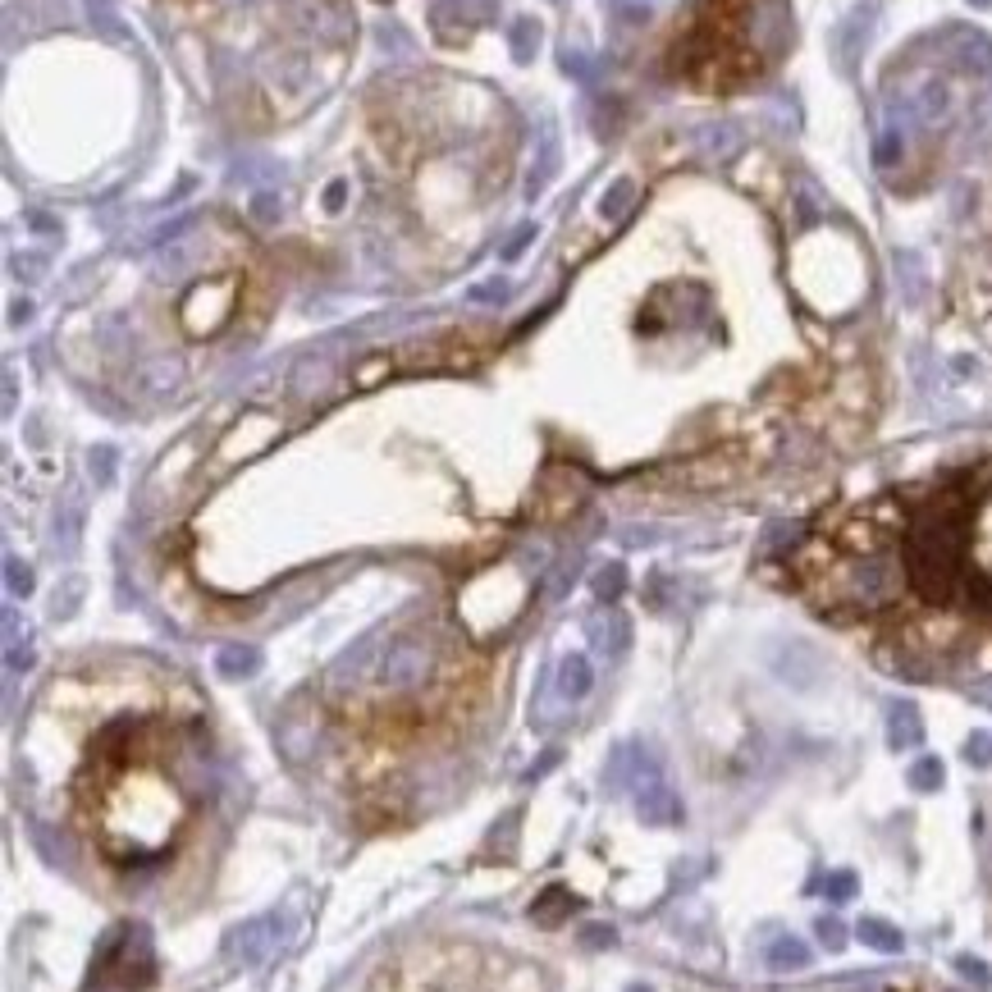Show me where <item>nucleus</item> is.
<instances>
[{
    "mask_svg": "<svg viewBox=\"0 0 992 992\" xmlns=\"http://www.w3.org/2000/svg\"><path fill=\"white\" fill-rule=\"evenodd\" d=\"M905 572L928 599L946 604L956 590H969V604L992 617V490L978 499L960 490L933 499L910 522Z\"/></svg>",
    "mask_w": 992,
    "mask_h": 992,
    "instance_id": "f257e3e1",
    "label": "nucleus"
},
{
    "mask_svg": "<svg viewBox=\"0 0 992 992\" xmlns=\"http://www.w3.org/2000/svg\"><path fill=\"white\" fill-rule=\"evenodd\" d=\"M426 673H430V649H426V640H417V636H398V640L385 649L380 668H376V677H380L385 691H412V687L426 682Z\"/></svg>",
    "mask_w": 992,
    "mask_h": 992,
    "instance_id": "f03ea898",
    "label": "nucleus"
},
{
    "mask_svg": "<svg viewBox=\"0 0 992 992\" xmlns=\"http://www.w3.org/2000/svg\"><path fill=\"white\" fill-rule=\"evenodd\" d=\"M274 946V914H261V919H247L229 933V956L243 965V969H256Z\"/></svg>",
    "mask_w": 992,
    "mask_h": 992,
    "instance_id": "7ed1b4c3",
    "label": "nucleus"
},
{
    "mask_svg": "<svg viewBox=\"0 0 992 992\" xmlns=\"http://www.w3.org/2000/svg\"><path fill=\"white\" fill-rule=\"evenodd\" d=\"M553 687H558V696H563V700H585V696H590V687H594V668H590V658H585V654H567L563 664H558V677H553Z\"/></svg>",
    "mask_w": 992,
    "mask_h": 992,
    "instance_id": "20e7f679",
    "label": "nucleus"
},
{
    "mask_svg": "<svg viewBox=\"0 0 992 992\" xmlns=\"http://www.w3.org/2000/svg\"><path fill=\"white\" fill-rule=\"evenodd\" d=\"M215 668H220V677H229V682L252 677V673L261 668V649H256V645H224V649L215 654Z\"/></svg>",
    "mask_w": 992,
    "mask_h": 992,
    "instance_id": "39448f33",
    "label": "nucleus"
},
{
    "mask_svg": "<svg viewBox=\"0 0 992 992\" xmlns=\"http://www.w3.org/2000/svg\"><path fill=\"white\" fill-rule=\"evenodd\" d=\"M590 645L599 649V654H622L626 649V622L608 608V613H599V617H590Z\"/></svg>",
    "mask_w": 992,
    "mask_h": 992,
    "instance_id": "423d86ee",
    "label": "nucleus"
},
{
    "mask_svg": "<svg viewBox=\"0 0 992 992\" xmlns=\"http://www.w3.org/2000/svg\"><path fill=\"white\" fill-rule=\"evenodd\" d=\"M508 46H512V60L531 65L535 51H540V24H535V19H517L512 33H508Z\"/></svg>",
    "mask_w": 992,
    "mask_h": 992,
    "instance_id": "0eeeda50",
    "label": "nucleus"
},
{
    "mask_svg": "<svg viewBox=\"0 0 992 992\" xmlns=\"http://www.w3.org/2000/svg\"><path fill=\"white\" fill-rule=\"evenodd\" d=\"M737 142H741V133L732 129V124H709V129H700V151L714 160H723V156H732L737 151Z\"/></svg>",
    "mask_w": 992,
    "mask_h": 992,
    "instance_id": "6e6552de",
    "label": "nucleus"
},
{
    "mask_svg": "<svg viewBox=\"0 0 992 992\" xmlns=\"http://www.w3.org/2000/svg\"><path fill=\"white\" fill-rule=\"evenodd\" d=\"M887 732H892V746H914L919 741V718L910 705H896L892 718H887Z\"/></svg>",
    "mask_w": 992,
    "mask_h": 992,
    "instance_id": "1a4fd4ad",
    "label": "nucleus"
},
{
    "mask_svg": "<svg viewBox=\"0 0 992 992\" xmlns=\"http://www.w3.org/2000/svg\"><path fill=\"white\" fill-rule=\"evenodd\" d=\"M558 170V142H553V133L540 142V165L531 170V183H526V192L535 197V192H544V183H549V174Z\"/></svg>",
    "mask_w": 992,
    "mask_h": 992,
    "instance_id": "9d476101",
    "label": "nucleus"
},
{
    "mask_svg": "<svg viewBox=\"0 0 992 992\" xmlns=\"http://www.w3.org/2000/svg\"><path fill=\"white\" fill-rule=\"evenodd\" d=\"M590 585H594V594H599L604 604H613V599L626 590V567H622V563H608V567H599V572H594V581H590Z\"/></svg>",
    "mask_w": 992,
    "mask_h": 992,
    "instance_id": "9b49d317",
    "label": "nucleus"
},
{
    "mask_svg": "<svg viewBox=\"0 0 992 992\" xmlns=\"http://www.w3.org/2000/svg\"><path fill=\"white\" fill-rule=\"evenodd\" d=\"M805 960H810V951H805L796 937H778V942L769 946V965H773V969H801Z\"/></svg>",
    "mask_w": 992,
    "mask_h": 992,
    "instance_id": "f8f14e48",
    "label": "nucleus"
},
{
    "mask_svg": "<svg viewBox=\"0 0 992 992\" xmlns=\"http://www.w3.org/2000/svg\"><path fill=\"white\" fill-rule=\"evenodd\" d=\"M572 905H576V901H572L563 887H549V892H544V901H535V910H531V914H535L540 924H558V919H563Z\"/></svg>",
    "mask_w": 992,
    "mask_h": 992,
    "instance_id": "ddd939ff",
    "label": "nucleus"
},
{
    "mask_svg": "<svg viewBox=\"0 0 992 992\" xmlns=\"http://www.w3.org/2000/svg\"><path fill=\"white\" fill-rule=\"evenodd\" d=\"M860 937H864L869 946H878V951H901V933H896L892 924H883V919H864V924H860Z\"/></svg>",
    "mask_w": 992,
    "mask_h": 992,
    "instance_id": "4468645a",
    "label": "nucleus"
},
{
    "mask_svg": "<svg viewBox=\"0 0 992 992\" xmlns=\"http://www.w3.org/2000/svg\"><path fill=\"white\" fill-rule=\"evenodd\" d=\"M631 192H636V183H631V179H617V183H613V188L599 197V215H608V220H613V215H622V206L631 202Z\"/></svg>",
    "mask_w": 992,
    "mask_h": 992,
    "instance_id": "2eb2a0df",
    "label": "nucleus"
},
{
    "mask_svg": "<svg viewBox=\"0 0 992 992\" xmlns=\"http://www.w3.org/2000/svg\"><path fill=\"white\" fill-rule=\"evenodd\" d=\"M5 585H10V594H28V590H33V567L19 563L15 553L5 558Z\"/></svg>",
    "mask_w": 992,
    "mask_h": 992,
    "instance_id": "dca6fc26",
    "label": "nucleus"
},
{
    "mask_svg": "<svg viewBox=\"0 0 992 992\" xmlns=\"http://www.w3.org/2000/svg\"><path fill=\"white\" fill-rule=\"evenodd\" d=\"M88 462H92V476H97L101 485L115 476V449H92V453H88Z\"/></svg>",
    "mask_w": 992,
    "mask_h": 992,
    "instance_id": "f3484780",
    "label": "nucleus"
},
{
    "mask_svg": "<svg viewBox=\"0 0 992 992\" xmlns=\"http://www.w3.org/2000/svg\"><path fill=\"white\" fill-rule=\"evenodd\" d=\"M937 778H942L937 760H924V764H914V769H910V782H914L919 791H933V787H937Z\"/></svg>",
    "mask_w": 992,
    "mask_h": 992,
    "instance_id": "a211bd4d",
    "label": "nucleus"
},
{
    "mask_svg": "<svg viewBox=\"0 0 992 992\" xmlns=\"http://www.w3.org/2000/svg\"><path fill=\"white\" fill-rule=\"evenodd\" d=\"M508 297V279H485L471 288V302H503Z\"/></svg>",
    "mask_w": 992,
    "mask_h": 992,
    "instance_id": "6ab92c4d",
    "label": "nucleus"
},
{
    "mask_svg": "<svg viewBox=\"0 0 992 992\" xmlns=\"http://www.w3.org/2000/svg\"><path fill=\"white\" fill-rule=\"evenodd\" d=\"M581 942H585V946H613L617 933H613L608 924H590V928H581Z\"/></svg>",
    "mask_w": 992,
    "mask_h": 992,
    "instance_id": "aec40b11",
    "label": "nucleus"
},
{
    "mask_svg": "<svg viewBox=\"0 0 992 992\" xmlns=\"http://www.w3.org/2000/svg\"><path fill=\"white\" fill-rule=\"evenodd\" d=\"M823 892H828V896H837V901H846V896L855 892V878H851V873H832Z\"/></svg>",
    "mask_w": 992,
    "mask_h": 992,
    "instance_id": "412c9836",
    "label": "nucleus"
},
{
    "mask_svg": "<svg viewBox=\"0 0 992 992\" xmlns=\"http://www.w3.org/2000/svg\"><path fill=\"white\" fill-rule=\"evenodd\" d=\"M531 238H535V229H517V233H512V243L503 247V261H517V256H522V247H526Z\"/></svg>",
    "mask_w": 992,
    "mask_h": 992,
    "instance_id": "4be33fe9",
    "label": "nucleus"
},
{
    "mask_svg": "<svg viewBox=\"0 0 992 992\" xmlns=\"http://www.w3.org/2000/svg\"><path fill=\"white\" fill-rule=\"evenodd\" d=\"M965 755H969V760H974V764H987V760H992V741H987V737H974V741H969V750H965Z\"/></svg>",
    "mask_w": 992,
    "mask_h": 992,
    "instance_id": "5701e85b",
    "label": "nucleus"
},
{
    "mask_svg": "<svg viewBox=\"0 0 992 992\" xmlns=\"http://www.w3.org/2000/svg\"><path fill=\"white\" fill-rule=\"evenodd\" d=\"M819 937L837 951V946H842V924H837V919H823V924H819Z\"/></svg>",
    "mask_w": 992,
    "mask_h": 992,
    "instance_id": "b1692460",
    "label": "nucleus"
},
{
    "mask_svg": "<svg viewBox=\"0 0 992 992\" xmlns=\"http://www.w3.org/2000/svg\"><path fill=\"white\" fill-rule=\"evenodd\" d=\"M344 197H348V183H329V192H325V206H329V211H339V206H344Z\"/></svg>",
    "mask_w": 992,
    "mask_h": 992,
    "instance_id": "393cba45",
    "label": "nucleus"
},
{
    "mask_svg": "<svg viewBox=\"0 0 992 992\" xmlns=\"http://www.w3.org/2000/svg\"><path fill=\"white\" fill-rule=\"evenodd\" d=\"M467 5H471L476 15H490V10H494V0H467Z\"/></svg>",
    "mask_w": 992,
    "mask_h": 992,
    "instance_id": "a878e982",
    "label": "nucleus"
},
{
    "mask_svg": "<svg viewBox=\"0 0 992 992\" xmlns=\"http://www.w3.org/2000/svg\"><path fill=\"white\" fill-rule=\"evenodd\" d=\"M626 992H649V987H640V983H636V987H626Z\"/></svg>",
    "mask_w": 992,
    "mask_h": 992,
    "instance_id": "bb28decb",
    "label": "nucleus"
},
{
    "mask_svg": "<svg viewBox=\"0 0 992 992\" xmlns=\"http://www.w3.org/2000/svg\"><path fill=\"white\" fill-rule=\"evenodd\" d=\"M974 5H987V0H974Z\"/></svg>",
    "mask_w": 992,
    "mask_h": 992,
    "instance_id": "cd10ccee",
    "label": "nucleus"
}]
</instances>
